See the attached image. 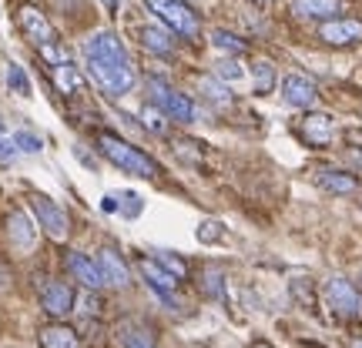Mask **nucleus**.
I'll list each match as a JSON object with an SVG mask.
<instances>
[{"label": "nucleus", "instance_id": "nucleus-6", "mask_svg": "<svg viewBox=\"0 0 362 348\" xmlns=\"http://www.w3.org/2000/svg\"><path fill=\"white\" fill-rule=\"evenodd\" d=\"M319 40H325L329 47H352V44H362V20H356V17H332V20H322Z\"/></svg>", "mask_w": 362, "mask_h": 348}, {"label": "nucleus", "instance_id": "nucleus-8", "mask_svg": "<svg viewBox=\"0 0 362 348\" xmlns=\"http://www.w3.org/2000/svg\"><path fill=\"white\" fill-rule=\"evenodd\" d=\"M17 20H21L24 37L30 40L34 47H47V44H54V27H51V20H47V13H40L37 7L24 4V7L17 11Z\"/></svg>", "mask_w": 362, "mask_h": 348}, {"label": "nucleus", "instance_id": "nucleus-20", "mask_svg": "<svg viewBox=\"0 0 362 348\" xmlns=\"http://www.w3.org/2000/svg\"><path fill=\"white\" fill-rule=\"evenodd\" d=\"M54 84L64 90V94H74V90H81V74L74 64H67V61H61V64H54Z\"/></svg>", "mask_w": 362, "mask_h": 348}, {"label": "nucleus", "instance_id": "nucleus-23", "mask_svg": "<svg viewBox=\"0 0 362 348\" xmlns=\"http://www.w3.org/2000/svg\"><path fill=\"white\" fill-rule=\"evenodd\" d=\"M202 90H205V97L211 104H218V107H225V104H232V94H228V88L221 84L218 78H202Z\"/></svg>", "mask_w": 362, "mask_h": 348}, {"label": "nucleus", "instance_id": "nucleus-27", "mask_svg": "<svg viewBox=\"0 0 362 348\" xmlns=\"http://www.w3.org/2000/svg\"><path fill=\"white\" fill-rule=\"evenodd\" d=\"M221 224L218 221H202V224H198V232H194V238H198V241H202V245H215V241H221Z\"/></svg>", "mask_w": 362, "mask_h": 348}, {"label": "nucleus", "instance_id": "nucleus-32", "mask_svg": "<svg viewBox=\"0 0 362 348\" xmlns=\"http://www.w3.org/2000/svg\"><path fill=\"white\" fill-rule=\"evenodd\" d=\"M13 155H17V144H13V138L7 141V138H0V164H11Z\"/></svg>", "mask_w": 362, "mask_h": 348}, {"label": "nucleus", "instance_id": "nucleus-34", "mask_svg": "<svg viewBox=\"0 0 362 348\" xmlns=\"http://www.w3.org/2000/svg\"><path fill=\"white\" fill-rule=\"evenodd\" d=\"M349 164L362 168V148H352V151H349Z\"/></svg>", "mask_w": 362, "mask_h": 348}, {"label": "nucleus", "instance_id": "nucleus-25", "mask_svg": "<svg viewBox=\"0 0 362 348\" xmlns=\"http://www.w3.org/2000/svg\"><path fill=\"white\" fill-rule=\"evenodd\" d=\"M202 282H205V295L208 298H215V301L225 298V275H221L218 268H208L205 275H202Z\"/></svg>", "mask_w": 362, "mask_h": 348}, {"label": "nucleus", "instance_id": "nucleus-3", "mask_svg": "<svg viewBox=\"0 0 362 348\" xmlns=\"http://www.w3.org/2000/svg\"><path fill=\"white\" fill-rule=\"evenodd\" d=\"M151 13H158V20L161 24H168L175 34H181L185 40H194L202 34V24H198V13L188 7V4H181V0H144Z\"/></svg>", "mask_w": 362, "mask_h": 348}, {"label": "nucleus", "instance_id": "nucleus-33", "mask_svg": "<svg viewBox=\"0 0 362 348\" xmlns=\"http://www.w3.org/2000/svg\"><path fill=\"white\" fill-rule=\"evenodd\" d=\"M101 208H104V211H121V205H117L115 194H104V198H101Z\"/></svg>", "mask_w": 362, "mask_h": 348}, {"label": "nucleus", "instance_id": "nucleus-4", "mask_svg": "<svg viewBox=\"0 0 362 348\" xmlns=\"http://www.w3.org/2000/svg\"><path fill=\"white\" fill-rule=\"evenodd\" d=\"M148 90H151V104H155L161 114H168L171 121H181V124H192L194 121V104L188 101L181 90H175L161 78H151Z\"/></svg>", "mask_w": 362, "mask_h": 348}, {"label": "nucleus", "instance_id": "nucleus-39", "mask_svg": "<svg viewBox=\"0 0 362 348\" xmlns=\"http://www.w3.org/2000/svg\"><path fill=\"white\" fill-rule=\"evenodd\" d=\"M148 348H151V345H148Z\"/></svg>", "mask_w": 362, "mask_h": 348}, {"label": "nucleus", "instance_id": "nucleus-18", "mask_svg": "<svg viewBox=\"0 0 362 348\" xmlns=\"http://www.w3.org/2000/svg\"><path fill=\"white\" fill-rule=\"evenodd\" d=\"M40 348H81V338L67 325H47L40 328Z\"/></svg>", "mask_w": 362, "mask_h": 348}, {"label": "nucleus", "instance_id": "nucleus-22", "mask_svg": "<svg viewBox=\"0 0 362 348\" xmlns=\"http://www.w3.org/2000/svg\"><path fill=\"white\" fill-rule=\"evenodd\" d=\"M7 88L21 97H34V88H30V78L21 64H7Z\"/></svg>", "mask_w": 362, "mask_h": 348}, {"label": "nucleus", "instance_id": "nucleus-14", "mask_svg": "<svg viewBox=\"0 0 362 348\" xmlns=\"http://www.w3.org/2000/svg\"><path fill=\"white\" fill-rule=\"evenodd\" d=\"M292 13L302 20H332L342 13V0H292Z\"/></svg>", "mask_w": 362, "mask_h": 348}, {"label": "nucleus", "instance_id": "nucleus-2", "mask_svg": "<svg viewBox=\"0 0 362 348\" xmlns=\"http://www.w3.org/2000/svg\"><path fill=\"white\" fill-rule=\"evenodd\" d=\"M98 151H101L111 164H117L121 171H128V174H138V178H155L158 174L151 157L144 155V151H138L134 144L121 141L111 131H101V134H98Z\"/></svg>", "mask_w": 362, "mask_h": 348}, {"label": "nucleus", "instance_id": "nucleus-5", "mask_svg": "<svg viewBox=\"0 0 362 348\" xmlns=\"http://www.w3.org/2000/svg\"><path fill=\"white\" fill-rule=\"evenodd\" d=\"M325 301L342 318H362V292L349 278H329L325 282Z\"/></svg>", "mask_w": 362, "mask_h": 348}, {"label": "nucleus", "instance_id": "nucleus-28", "mask_svg": "<svg viewBox=\"0 0 362 348\" xmlns=\"http://www.w3.org/2000/svg\"><path fill=\"white\" fill-rule=\"evenodd\" d=\"M13 144H17V151H27V155H37L40 148H44V141H40L37 134H30V131H17Z\"/></svg>", "mask_w": 362, "mask_h": 348}, {"label": "nucleus", "instance_id": "nucleus-24", "mask_svg": "<svg viewBox=\"0 0 362 348\" xmlns=\"http://www.w3.org/2000/svg\"><path fill=\"white\" fill-rule=\"evenodd\" d=\"M252 74H255V90H259V94H269V90L275 88V67H272L269 61H259V64L252 67Z\"/></svg>", "mask_w": 362, "mask_h": 348}, {"label": "nucleus", "instance_id": "nucleus-37", "mask_svg": "<svg viewBox=\"0 0 362 348\" xmlns=\"http://www.w3.org/2000/svg\"><path fill=\"white\" fill-rule=\"evenodd\" d=\"M359 292H362V271H359Z\"/></svg>", "mask_w": 362, "mask_h": 348}, {"label": "nucleus", "instance_id": "nucleus-16", "mask_svg": "<svg viewBox=\"0 0 362 348\" xmlns=\"http://www.w3.org/2000/svg\"><path fill=\"white\" fill-rule=\"evenodd\" d=\"M138 271H141V278L148 282V288H165V292L178 288V278L155 258H138Z\"/></svg>", "mask_w": 362, "mask_h": 348}, {"label": "nucleus", "instance_id": "nucleus-30", "mask_svg": "<svg viewBox=\"0 0 362 348\" xmlns=\"http://www.w3.org/2000/svg\"><path fill=\"white\" fill-rule=\"evenodd\" d=\"M158 261H161V265H165V268H168L178 282L188 275V265H185V261H178V258H171V251H161V255H158Z\"/></svg>", "mask_w": 362, "mask_h": 348}, {"label": "nucleus", "instance_id": "nucleus-36", "mask_svg": "<svg viewBox=\"0 0 362 348\" xmlns=\"http://www.w3.org/2000/svg\"><path fill=\"white\" fill-rule=\"evenodd\" d=\"M101 4H104V7H107L111 13H117V7H121V0H101Z\"/></svg>", "mask_w": 362, "mask_h": 348}, {"label": "nucleus", "instance_id": "nucleus-12", "mask_svg": "<svg viewBox=\"0 0 362 348\" xmlns=\"http://www.w3.org/2000/svg\"><path fill=\"white\" fill-rule=\"evenodd\" d=\"M40 308L47 311L51 318H64L67 311H74V292L61 282H51L40 292Z\"/></svg>", "mask_w": 362, "mask_h": 348}, {"label": "nucleus", "instance_id": "nucleus-35", "mask_svg": "<svg viewBox=\"0 0 362 348\" xmlns=\"http://www.w3.org/2000/svg\"><path fill=\"white\" fill-rule=\"evenodd\" d=\"M74 155H78L81 161H84V164H88V168H94V161H90V155H88V151H84V148H74Z\"/></svg>", "mask_w": 362, "mask_h": 348}, {"label": "nucleus", "instance_id": "nucleus-26", "mask_svg": "<svg viewBox=\"0 0 362 348\" xmlns=\"http://www.w3.org/2000/svg\"><path fill=\"white\" fill-rule=\"evenodd\" d=\"M215 78L218 80H242L245 71H242V64H238L235 57H225V61H215Z\"/></svg>", "mask_w": 362, "mask_h": 348}, {"label": "nucleus", "instance_id": "nucleus-10", "mask_svg": "<svg viewBox=\"0 0 362 348\" xmlns=\"http://www.w3.org/2000/svg\"><path fill=\"white\" fill-rule=\"evenodd\" d=\"M298 138L309 144V148H325V144L332 141V134H336V128H332V117L329 114H305L302 121H298Z\"/></svg>", "mask_w": 362, "mask_h": 348}, {"label": "nucleus", "instance_id": "nucleus-31", "mask_svg": "<svg viewBox=\"0 0 362 348\" xmlns=\"http://www.w3.org/2000/svg\"><path fill=\"white\" fill-rule=\"evenodd\" d=\"M121 201H124V205H121V215H128V218H138V215H141V198H138V194H124Z\"/></svg>", "mask_w": 362, "mask_h": 348}, {"label": "nucleus", "instance_id": "nucleus-21", "mask_svg": "<svg viewBox=\"0 0 362 348\" xmlns=\"http://www.w3.org/2000/svg\"><path fill=\"white\" fill-rule=\"evenodd\" d=\"M211 44H215L218 51L232 54V57H238V54L248 51V44L238 37V34H232V30H211Z\"/></svg>", "mask_w": 362, "mask_h": 348}, {"label": "nucleus", "instance_id": "nucleus-15", "mask_svg": "<svg viewBox=\"0 0 362 348\" xmlns=\"http://www.w3.org/2000/svg\"><path fill=\"white\" fill-rule=\"evenodd\" d=\"M7 234H11V241L21 251H30L37 245V228H34V221L27 218L24 211H11L7 215Z\"/></svg>", "mask_w": 362, "mask_h": 348}, {"label": "nucleus", "instance_id": "nucleus-29", "mask_svg": "<svg viewBox=\"0 0 362 348\" xmlns=\"http://www.w3.org/2000/svg\"><path fill=\"white\" fill-rule=\"evenodd\" d=\"M141 121H144V128H148V131H155V134H165V121H161V111H158L155 104H144Z\"/></svg>", "mask_w": 362, "mask_h": 348}, {"label": "nucleus", "instance_id": "nucleus-17", "mask_svg": "<svg viewBox=\"0 0 362 348\" xmlns=\"http://www.w3.org/2000/svg\"><path fill=\"white\" fill-rule=\"evenodd\" d=\"M319 188H325L329 194H356L359 178L349 171H319Z\"/></svg>", "mask_w": 362, "mask_h": 348}, {"label": "nucleus", "instance_id": "nucleus-7", "mask_svg": "<svg viewBox=\"0 0 362 348\" xmlns=\"http://www.w3.org/2000/svg\"><path fill=\"white\" fill-rule=\"evenodd\" d=\"M30 208H34V215H37V224H40V228L51 234L54 241H64L67 232H71V224H67V215H64V211L54 205L51 198H44V194H34V198H30Z\"/></svg>", "mask_w": 362, "mask_h": 348}, {"label": "nucleus", "instance_id": "nucleus-38", "mask_svg": "<svg viewBox=\"0 0 362 348\" xmlns=\"http://www.w3.org/2000/svg\"><path fill=\"white\" fill-rule=\"evenodd\" d=\"M352 348H362V342H356V345H352Z\"/></svg>", "mask_w": 362, "mask_h": 348}, {"label": "nucleus", "instance_id": "nucleus-19", "mask_svg": "<svg viewBox=\"0 0 362 348\" xmlns=\"http://www.w3.org/2000/svg\"><path fill=\"white\" fill-rule=\"evenodd\" d=\"M138 40L144 44V51H151V54H161V57L175 54V37H171L168 30H158V27H141V30H138Z\"/></svg>", "mask_w": 362, "mask_h": 348}, {"label": "nucleus", "instance_id": "nucleus-11", "mask_svg": "<svg viewBox=\"0 0 362 348\" xmlns=\"http://www.w3.org/2000/svg\"><path fill=\"white\" fill-rule=\"evenodd\" d=\"M282 101L288 107H312L319 101V90H315V84L305 74H288L282 80Z\"/></svg>", "mask_w": 362, "mask_h": 348}, {"label": "nucleus", "instance_id": "nucleus-13", "mask_svg": "<svg viewBox=\"0 0 362 348\" xmlns=\"http://www.w3.org/2000/svg\"><path fill=\"white\" fill-rule=\"evenodd\" d=\"M98 268H101V275H104V282L107 284H115V288H128L131 271H128L124 258L117 255L115 248H101V251H98Z\"/></svg>", "mask_w": 362, "mask_h": 348}, {"label": "nucleus", "instance_id": "nucleus-1", "mask_svg": "<svg viewBox=\"0 0 362 348\" xmlns=\"http://www.w3.org/2000/svg\"><path fill=\"white\" fill-rule=\"evenodd\" d=\"M84 57H88V74L107 97H124L134 84H138V71L131 64L128 51H124V40L101 30V34H90L84 40Z\"/></svg>", "mask_w": 362, "mask_h": 348}, {"label": "nucleus", "instance_id": "nucleus-9", "mask_svg": "<svg viewBox=\"0 0 362 348\" xmlns=\"http://www.w3.org/2000/svg\"><path fill=\"white\" fill-rule=\"evenodd\" d=\"M64 265H67V271L74 275V282H81L88 292H101L104 284V275H101V268H98V261H90L88 255H81V251H67L64 255Z\"/></svg>", "mask_w": 362, "mask_h": 348}]
</instances>
